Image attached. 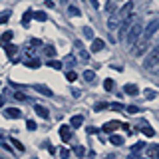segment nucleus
I'll use <instances>...</instances> for the list:
<instances>
[{"mask_svg": "<svg viewBox=\"0 0 159 159\" xmlns=\"http://www.w3.org/2000/svg\"><path fill=\"white\" fill-rule=\"evenodd\" d=\"M84 36H86V38H93V34H92V28H89V26H86V28H84Z\"/></svg>", "mask_w": 159, "mask_h": 159, "instance_id": "obj_35", "label": "nucleus"}, {"mask_svg": "<svg viewBox=\"0 0 159 159\" xmlns=\"http://www.w3.org/2000/svg\"><path fill=\"white\" fill-rule=\"evenodd\" d=\"M106 107H109V103H106V102H99L98 106H96V111H99V109H106Z\"/></svg>", "mask_w": 159, "mask_h": 159, "instance_id": "obj_38", "label": "nucleus"}, {"mask_svg": "<svg viewBox=\"0 0 159 159\" xmlns=\"http://www.w3.org/2000/svg\"><path fill=\"white\" fill-rule=\"evenodd\" d=\"M92 6L93 8H99V2H98V0H92Z\"/></svg>", "mask_w": 159, "mask_h": 159, "instance_id": "obj_42", "label": "nucleus"}, {"mask_svg": "<svg viewBox=\"0 0 159 159\" xmlns=\"http://www.w3.org/2000/svg\"><path fill=\"white\" fill-rule=\"evenodd\" d=\"M103 46H106V42H103L102 38H93V40H92V52H93V54H96V52H102Z\"/></svg>", "mask_w": 159, "mask_h": 159, "instance_id": "obj_7", "label": "nucleus"}, {"mask_svg": "<svg viewBox=\"0 0 159 159\" xmlns=\"http://www.w3.org/2000/svg\"><path fill=\"white\" fill-rule=\"evenodd\" d=\"M12 143H14V147H16L18 151H24V145H22L20 141H18V139H12Z\"/></svg>", "mask_w": 159, "mask_h": 159, "instance_id": "obj_36", "label": "nucleus"}, {"mask_svg": "<svg viewBox=\"0 0 159 159\" xmlns=\"http://www.w3.org/2000/svg\"><path fill=\"white\" fill-rule=\"evenodd\" d=\"M141 131H143V133H145V135H147V137H153V135H155V131H153V129H151V127H149V125H147V123H145V125H141Z\"/></svg>", "mask_w": 159, "mask_h": 159, "instance_id": "obj_21", "label": "nucleus"}, {"mask_svg": "<svg viewBox=\"0 0 159 159\" xmlns=\"http://www.w3.org/2000/svg\"><path fill=\"white\" fill-rule=\"evenodd\" d=\"M103 88H106L107 92H109V89H113V80H106V82H103Z\"/></svg>", "mask_w": 159, "mask_h": 159, "instance_id": "obj_32", "label": "nucleus"}, {"mask_svg": "<svg viewBox=\"0 0 159 159\" xmlns=\"http://www.w3.org/2000/svg\"><path fill=\"white\" fill-rule=\"evenodd\" d=\"M34 18H36L38 22H46V14L44 12H34Z\"/></svg>", "mask_w": 159, "mask_h": 159, "instance_id": "obj_25", "label": "nucleus"}, {"mask_svg": "<svg viewBox=\"0 0 159 159\" xmlns=\"http://www.w3.org/2000/svg\"><path fill=\"white\" fill-rule=\"evenodd\" d=\"M135 44H137V48H135V52H133V54H135V56H143V54L147 52L149 40H145V38H143V40H139V42H135Z\"/></svg>", "mask_w": 159, "mask_h": 159, "instance_id": "obj_4", "label": "nucleus"}, {"mask_svg": "<svg viewBox=\"0 0 159 159\" xmlns=\"http://www.w3.org/2000/svg\"><path fill=\"white\" fill-rule=\"evenodd\" d=\"M34 109H36V113H38L40 117H44V119H48V117H50V111H48V109L44 107V106H36Z\"/></svg>", "mask_w": 159, "mask_h": 159, "instance_id": "obj_12", "label": "nucleus"}, {"mask_svg": "<svg viewBox=\"0 0 159 159\" xmlns=\"http://www.w3.org/2000/svg\"><path fill=\"white\" fill-rule=\"evenodd\" d=\"M66 78L70 80V82H76V80H78V74H76V72H68Z\"/></svg>", "mask_w": 159, "mask_h": 159, "instance_id": "obj_30", "label": "nucleus"}, {"mask_svg": "<svg viewBox=\"0 0 159 159\" xmlns=\"http://www.w3.org/2000/svg\"><path fill=\"white\" fill-rule=\"evenodd\" d=\"M107 28H109V30H116V28H117V20H116V18H109V20H107Z\"/></svg>", "mask_w": 159, "mask_h": 159, "instance_id": "obj_26", "label": "nucleus"}, {"mask_svg": "<svg viewBox=\"0 0 159 159\" xmlns=\"http://www.w3.org/2000/svg\"><path fill=\"white\" fill-rule=\"evenodd\" d=\"M84 80L92 84L93 80H96V72H92V70H86V72H84Z\"/></svg>", "mask_w": 159, "mask_h": 159, "instance_id": "obj_18", "label": "nucleus"}, {"mask_svg": "<svg viewBox=\"0 0 159 159\" xmlns=\"http://www.w3.org/2000/svg\"><path fill=\"white\" fill-rule=\"evenodd\" d=\"M76 46L80 48V56H82V60H88V58H89V54L86 52V50H84V46H82V44H80V42H78V44H76Z\"/></svg>", "mask_w": 159, "mask_h": 159, "instance_id": "obj_23", "label": "nucleus"}, {"mask_svg": "<svg viewBox=\"0 0 159 159\" xmlns=\"http://www.w3.org/2000/svg\"><path fill=\"white\" fill-rule=\"evenodd\" d=\"M4 50H6V54H8L10 58H14V56L18 54V48L14 46V44H6V46H4Z\"/></svg>", "mask_w": 159, "mask_h": 159, "instance_id": "obj_13", "label": "nucleus"}, {"mask_svg": "<svg viewBox=\"0 0 159 159\" xmlns=\"http://www.w3.org/2000/svg\"><path fill=\"white\" fill-rule=\"evenodd\" d=\"M157 64H159V46L149 50V54L145 56V60H143V68L145 70H155Z\"/></svg>", "mask_w": 159, "mask_h": 159, "instance_id": "obj_1", "label": "nucleus"}, {"mask_svg": "<svg viewBox=\"0 0 159 159\" xmlns=\"http://www.w3.org/2000/svg\"><path fill=\"white\" fill-rule=\"evenodd\" d=\"M129 159H139V157H135V155H131V157H129Z\"/></svg>", "mask_w": 159, "mask_h": 159, "instance_id": "obj_43", "label": "nucleus"}, {"mask_svg": "<svg viewBox=\"0 0 159 159\" xmlns=\"http://www.w3.org/2000/svg\"><path fill=\"white\" fill-rule=\"evenodd\" d=\"M12 38H14V34H12V32H4L2 36H0V46H2V44H8Z\"/></svg>", "mask_w": 159, "mask_h": 159, "instance_id": "obj_17", "label": "nucleus"}, {"mask_svg": "<svg viewBox=\"0 0 159 159\" xmlns=\"http://www.w3.org/2000/svg\"><path fill=\"white\" fill-rule=\"evenodd\" d=\"M123 92H125L127 96H137V93H139V88L135 86V84H125V88H123Z\"/></svg>", "mask_w": 159, "mask_h": 159, "instance_id": "obj_10", "label": "nucleus"}, {"mask_svg": "<svg viewBox=\"0 0 159 159\" xmlns=\"http://www.w3.org/2000/svg\"><path fill=\"white\" fill-rule=\"evenodd\" d=\"M141 30L143 28H141V24H139V22H135L133 26L127 28V36H125V44H127V46H133V44L137 42L139 36H141Z\"/></svg>", "mask_w": 159, "mask_h": 159, "instance_id": "obj_2", "label": "nucleus"}, {"mask_svg": "<svg viewBox=\"0 0 159 159\" xmlns=\"http://www.w3.org/2000/svg\"><path fill=\"white\" fill-rule=\"evenodd\" d=\"M30 18H32V12H26V14H24V18H22V24H24V26H28Z\"/></svg>", "mask_w": 159, "mask_h": 159, "instance_id": "obj_29", "label": "nucleus"}, {"mask_svg": "<svg viewBox=\"0 0 159 159\" xmlns=\"http://www.w3.org/2000/svg\"><path fill=\"white\" fill-rule=\"evenodd\" d=\"M155 96H157V93L153 92V89H145V98H147V99H153Z\"/></svg>", "mask_w": 159, "mask_h": 159, "instance_id": "obj_37", "label": "nucleus"}, {"mask_svg": "<svg viewBox=\"0 0 159 159\" xmlns=\"http://www.w3.org/2000/svg\"><path fill=\"white\" fill-rule=\"evenodd\" d=\"M8 18H10V14H8V12H4L2 16H0V24H6V22H8Z\"/></svg>", "mask_w": 159, "mask_h": 159, "instance_id": "obj_39", "label": "nucleus"}, {"mask_svg": "<svg viewBox=\"0 0 159 159\" xmlns=\"http://www.w3.org/2000/svg\"><path fill=\"white\" fill-rule=\"evenodd\" d=\"M46 56H48V58H54V56H56V48L48 46V48H46Z\"/></svg>", "mask_w": 159, "mask_h": 159, "instance_id": "obj_27", "label": "nucleus"}, {"mask_svg": "<svg viewBox=\"0 0 159 159\" xmlns=\"http://www.w3.org/2000/svg\"><path fill=\"white\" fill-rule=\"evenodd\" d=\"M24 66H26V68H32V70H36V68L42 66V64H40V60L32 58V60H28V62H24Z\"/></svg>", "mask_w": 159, "mask_h": 159, "instance_id": "obj_15", "label": "nucleus"}, {"mask_svg": "<svg viewBox=\"0 0 159 159\" xmlns=\"http://www.w3.org/2000/svg\"><path fill=\"white\" fill-rule=\"evenodd\" d=\"M111 2H121V0H111Z\"/></svg>", "mask_w": 159, "mask_h": 159, "instance_id": "obj_44", "label": "nucleus"}, {"mask_svg": "<svg viewBox=\"0 0 159 159\" xmlns=\"http://www.w3.org/2000/svg\"><path fill=\"white\" fill-rule=\"evenodd\" d=\"M125 111H127V113H139V107H135V106H127Z\"/></svg>", "mask_w": 159, "mask_h": 159, "instance_id": "obj_33", "label": "nucleus"}, {"mask_svg": "<svg viewBox=\"0 0 159 159\" xmlns=\"http://www.w3.org/2000/svg\"><path fill=\"white\" fill-rule=\"evenodd\" d=\"M34 89H36L38 93H44V96H52V89H50L48 86H42V84H36Z\"/></svg>", "mask_w": 159, "mask_h": 159, "instance_id": "obj_11", "label": "nucleus"}, {"mask_svg": "<svg viewBox=\"0 0 159 159\" xmlns=\"http://www.w3.org/2000/svg\"><path fill=\"white\" fill-rule=\"evenodd\" d=\"M131 8H133V2L129 0V2L119 10V18H131Z\"/></svg>", "mask_w": 159, "mask_h": 159, "instance_id": "obj_6", "label": "nucleus"}, {"mask_svg": "<svg viewBox=\"0 0 159 159\" xmlns=\"http://www.w3.org/2000/svg\"><path fill=\"white\" fill-rule=\"evenodd\" d=\"M143 147H145V145H143V143H135V145H133V151H141Z\"/></svg>", "mask_w": 159, "mask_h": 159, "instance_id": "obj_41", "label": "nucleus"}, {"mask_svg": "<svg viewBox=\"0 0 159 159\" xmlns=\"http://www.w3.org/2000/svg\"><path fill=\"white\" fill-rule=\"evenodd\" d=\"M109 107H111V109H125L121 103H109Z\"/></svg>", "mask_w": 159, "mask_h": 159, "instance_id": "obj_40", "label": "nucleus"}, {"mask_svg": "<svg viewBox=\"0 0 159 159\" xmlns=\"http://www.w3.org/2000/svg\"><path fill=\"white\" fill-rule=\"evenodd\" d=\"M60 157H62V159H68V157H70V149L62 147V149H60Z\"/></svg>", "mask_w": 159, "mask_h": 159, "instance_id": "obj_28", "label": "nucleus"}, {"mask_svg": "<svg viewBox=\"0 0 159 159\" xmlns=\"http://www.w3.org/2000/svg\"><path fill=\"white\" fill-rule=\"evenodd\" d=\"M0 159H2V157H0Z\"/></svg>", "mask_w": 159, "mask_h": 159, "instance_id": "obj_45", "label": "nucleus"}, {"mask_svg": "<svg viewBox=\"0 0 159 159\" xmlns=\"http://www.w3.org/2000/svg\"><path fill=\"white\" fill-rule=\"evenodd\" d=\"M82 123H84V117L82 116H74L72 119H70V125H72V127H80Z\"/></svg>", "mask_w": 159, "mask_h": 159, "instance_id": "obj_16", "label": "nucleus"}, {"mask_svg": "<svg viewBox=\"0 0 159 159\" xmlns=\"http://www.w3.org/2000/svg\"><path fill=\"white\" fill-rule=\"evenodd\" d=\"M26 127L30 129V131H34V129H36V121H32V119H28V121H26Z\"/></svg>", "mask_w": 159, "mask_h": 159, "instance_id": "obj_34", "label": "nucleus"}, {"mask_svg": "<svg viewBox=\"0 0 159 159\" xmlns=\"http://www.w3.org/2000/svg\"><path fill=\"white\" fill-rule=\"evenodd\" d=\"M147 155L149 157H159V145H151L147 149Z\"/></svg>", "mask_w": 159, "mask_h": 159, "instance_id": "obj_19", "label": "nucleus"}, {"mask_svg": "<svg viewBox=\"0 0 159 159\" xmlns=\"http://www.w3.org/2000/svg\"><path fill=\"white\" fill-rule=\"evenodd\" d=\"M74 153H76L78 157H84V155H86V149H84L82 145H76V147H74Z\"/></svg>", "mask_w": 159, "mask_h": 159, "instance_id": "obj_22", "label": "nucleus"}, {"mask_svg": "<svg viewBox=\"0 0 159 159\" xmlns=\"http://www.w3.org/2000/svg\"><path fill=\"white\" fill-rule=\"evenodd\" d=\"M157 30H159V20L155 18V20H151V22L145 26V30H143V38H145V40H151L153 36H155Z\"/></svg>", "mask_w": 159, "mask_h": 159, "instance_id": "obj_3", "label": "nucleus"}, {"mask_svg": "<svg viewBox=\"0 0 159 159\" xmlns=\"http://www.w3.org/2000/svg\"><path fill=\"white\" fill-rule=\"evenodd\" d=\"M68 12L72 14V16H80V8H76V6H70V8H68Z\"/></svg>", "mask_w": 159, "mask_h": 159, "instance_id": "obj_31", "label": "nucleus"}, {"mask_svg": "<svg viewBox=\"0 0 159 159\" xmlns=\"http://www.w3.org/2000/svg\"><path fill=\"white\" fill-rule=\"evenodd\" d=\"M109 141H111L113 145H123V137L116 135V133H109Z\"/></svg>", "mask_w": 159, "mask_h": 159, "instance_id": "obj_14", "label": "nucleus"}, {"mask_svg": "<svg viewBox=\"0 0 159 159\" xmlns=\"http://www.w3.org/2000/svg\"><path fill=\"white\" fill-rule=\"evenodd\" d=\"M48 66H50V68H54V70H62V62H58V60H54V58H50V62H48Z\"/></svg>", "mask_w": 159, "mask_h": 159, "instance_id": "obj_20", "label": "nucleus"}, {"mask_svg": "<svg viewBox=\"0 0 159 159\" xmlns=\"http://www.w3.org/2000/svg\"><path fill=\"white\" fill-rule=\"evenodd\" d=\"M14 99H18V102H24V99H26V93L24 92H14V96H12Z\"/></svg>", "mask_w": 159, "mask_h": 159, "instance_id": "obj_24", "label": "nucleus"}, {"mask_svg": "<svg viewBox=\"0 0 159 159\" xmlns=\"http://www.w3.org/2000/svg\"><path fill=\"white\" fill-rule=\"evenodd\" d=\"M119 125H121L119 121H107V123H103V127H102V129H103L106 133H113Z\"/></svg>", "mask_w": 159, "mask_h": 159, "instance_id": "obj_9", "label": "nucleus"}, {"mask_svg": "<svg viewBox=\"0 0 159 159\" xmlns=\"http://www.w3.org/2000/svg\"><path fill=\"white\" fill-rule=\"evenodd\" d=\"M60 137H62L64 141H68V139L72 137V125H60Z\"/></svg>", "mask_w": 159, "mask_h": 159, "instance_id": "obj_8", "label": "nucleus"}, {"mask_svg": "<svg viewBox=\"0 0 159 159\" xmlns=\"http://www.w3.org/2000/svg\"><path fill=\"white\" fill-rule=\"evenodd\" d=\"M4 116H6L8 119H20L22 117V111H20L18 107H6L4 109Z\"/></svg>", "mask_w": 159, "mask_h": 159, "instance_id": "obj_5", "label": "nucleus"}]
</instances>
